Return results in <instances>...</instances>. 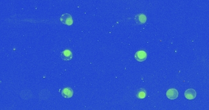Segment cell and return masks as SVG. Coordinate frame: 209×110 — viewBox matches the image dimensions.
Wrapping results in <instances>:
<instances>
[{
    "label": "cell",
    "instance_id": "1",
    "mask_svg": "<svg viewBox=\"0 0 209 110\" xmlns=\"http://www.w3.org/2000/svg\"><path fill=\"white\" fill-rule=\"evenodd\" d=\"M60 21L64 25L67 26H71L73 24V18L70 14H64L60 17Z\"/></svg>",
    "mask_w": 209,
    "mask_h": 110
},
{
    "label": "cell",
    "instance_id": "2",
    "mask_svg": "<svg viewBox=\"0 0 209 110\" xmlns=\"http://www.w3.org/2000/svg\"><path fill=\"white\" fill-rule=\"evenodd\" d=\"M135 58L138 62H143L147 59V53L143 50H140L135 53Z\"/></svg>",
    "mask_w": 209,
    "mask_h": 110
},
{
    "label": "cell",
    "instance_id": "3",
    "mask_svg": "<svg viewBox=\"0 0 209 110\" xmlns=\"http://www.w3.org/2000/svg\"><path fill=\"white\" fill-rule=\"evenodd\" d=\"M179 93L176 89H169L166 92V97L170 100H174L178 97Z\"/></svg>",
    "mask_w": 209,
    "mask_h": 110
},
{
    "label": "cell",
    "instance_id": "4",
    "mask_svg": "<svg viewBox=\"0 0 209 110\" xmlns=\"http://www.w3.org/2000/svg\"><path fill=\"white\" fill-rule=\"evenodd\" d=\"M73 54L70 50H65L63 51L61 53V58L63 61H68L72 59Z\"/></svg>",
    "mask_w": 209,
    "mask_h": 110
},
{
    "label": "cell",
    "instance_id": "5",
    "mask_svg": "<svg viewBox=\"0 0 209 110\" xmlns=\"http://www.w3.org/2000/svg\"><path fill=\"white\" fill-rule=\"evenodd\" d=\"M196 96V92L194 89H188L185 92V97L188 100H193Z\"/></svg>",
    "mask_w": 209,
    "mask_h": 110
},
{
    "label": "cell",
    "instance_id": "6",
    "mask_svg": "<svg viewBox=\"0 0 209 110\" xmlns=\"http://www.w3.org/2000/svg\"><path fill=\"white\" fill-rule=\"evenodd\" d=\"M73 91L70 87H65L61 91V95L63 97L66 99L71 98L73 96Z\"/></svg>",
    "mask_w": 209,
    "mask_h": 110
},
{
    "label": "cell",
    "instance_id": "7",
    "mask_svg": "<svg viewBox=\"0 0 209 110\" xmlns=\"http://www.w3.org/2000/svg\"><path fill=\"white\" fill-rule=\"evenodd\" d=\"M146 20H147V17L143 14H138L135 17V22H137V24L143 25L146 22Z\"/></svg>",
    "mask_w": 209,
    "mask_h": 110
},
{
    "label": "cell",
    "instance_id": "8",
    "mask_svg": "<svg viewBox=\"0 0 209 110\" xmlns=\"http://www.w3.org/2000/svg\"><path fill=\"white\" fill-rule=\"evenodd\" d=\"M137 96L138 99H144L146 96V91L144 89H141L140 90H139L137 93Z\"/></svg>",
    "mask_w": 209,
    "mask_h": 110
}]
</instances>
